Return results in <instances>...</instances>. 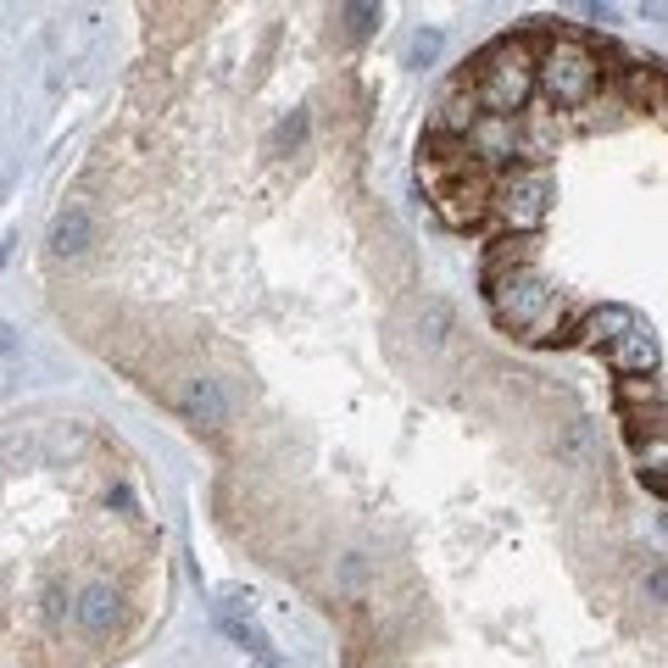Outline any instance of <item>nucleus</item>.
Here are the masks:
<instances>
[{"mask_svg": "<svg viewBox=\"0 0 668 668\" xmlns=\"http://www.w3.org/2000/svg\"><path fill=\"white\" fill-rule=\"evenodd\" d=\"M485 295H490V312L502 328H518L524 341H551V328L563 323V301L551 295V284L524 262V251L502 245L490 256V273H485Z\"/></svg>", "mask_w": 668, "mask_h": 668, "instance_id": "f257e3e1", "label": "nucleus"}, {"mask_svg": "<svg viewBox=\"0 0 668 668\" xmlns=\"http://www.w3.org/2000/svg\"><path fill=\"white\" fill-rule=\"evenodd\" d=\"M468 84H474V95H479L485 118H524L529 90L540 84V57H535V40H524V34H518V40H496V45L474 62Z\"/></svg>", "mask_w": 668, "mask_h": 668, "instance_id": "f03ea898", "label": "nucleus"}, {"mask_svg": "<svg viewBox=\"0 0 668 668\" xmlns=\"http://www.w3.org/2000/svg\"><path fill=\"white\" fill-rule=\"evenodd\" d=\"M540 90H546V101L563 107V112L590 107L596 90H601V57H596L590 45L557 34V40L540 51Z\"/></svg>", "mask_w": 668, "mask_h": 668, "instance_id": "7ed1b4c3", "label": "nucleus"}, {"mask_svg": "<svg viewBox=\"0 0 668 668\" xmlns=\"http://www.w3.org/2000/svg\"><path fill=\"white\" fill-rule=\"evenodd\" d=\"M546 212H551V184H546V173H518V179H502V184H496V195H490V217H496L502 229H513V234L540 229V223H546Z\"/></svg>", "mask_w": 668, "mask_h": 668, "instance_id": "20e7f679", "label": "nucleus"}, {"mask_svg": "<svg viewBox=\"0 0 668 668\" xmlns=\"http://www.w3.org/2000/svg\"><path fill=\"white\" fill-rule=\"evenodd\" d=\"M490 184H485V173H474V179H452V184H429V201H435V212L452 223V229H474V223H485L490 217Z\"/></svg>", "mask_w": 668, "mask_h": 668, "instance_id": "39448f33", "label": "nucleus"}, {"mask_svg": "<svg viewBox=\"0 0 668 668\" xmlns=\"http://www.w3.org/2000/svg\"><path fill=\"white\" fill-rule=\"evenodd\" d=\"M607 363H613V374H624V379H651V374H657V334H651L646 323H635L618 346H607Z\"/></svg>", "mask_w": 668, "mask_h": 668, "instance_id": "423d86ee", "label": "nucleus"}, {"mask_svg": "<svg viewBox=\"0 0 668 668\" xmlns=\"http://www.w3.org/2000/svg\"><path fill=\"white\" fill-rule=\"evenodd\" d=\"M217 629L229 635V640H240V646H251L256 657H267V635L256 629V618H251V596L245 590H217Z\"/></svg>", "mask_w": 668, "mask_h": 668, "instance_id": "0eeeda50", "label": "nucleus"}, {"mask_svg": "<svg viewBox=\"0 0 668 668\" xmlns=\"http://www.w3.org/2000/svg\"><path fill=\"white\" fill-rule=\"evenodd\" d=\"M179 413H184L190 424L223 429V424H229V396H223L217 379H184V391H179Z\"/></svg>", "mask_w": 668, "mask_h": 668, "instance_id": "6e6552de", "label": "nucleus"}, {"mask_svg": "<svg viewBox=\"0 0 668 668\" xmlns=\"http://www.w3.org/2000/svg\"><path fill=\"white\" fill-rule=\"evenodd\" d=\"M468 145H474L479 162H513L518 156V118H479Z\"/></svg>", "mask_w": 668, "mask_h": 668, "instance_id": "1a4fd4ad", "label": "nucleus"}, {"mask_svg": "<svg viewBox=\"0 0 668 668\" xmlns=\"http://www.w3.org/2000/svg\"><path fill=\"white\" fill-rule=\"evenodd\" d=\"M635 323H640V317H635L629 306H596V312H585V323H579L574 341H585V346H596V352H601V346H618Z\"/></svg>", "mask_w": 668, "mask_h": 668, "instance_id": "9d476101", "label": "nucleus"}, {"mask_svg": "<svg viewBox=\"0 0 668 668\" xmlns=\"http://www.w3.org/2000/svg\"><path fill=\"white\" fill-rule=\"evenodd\" d=\"M557 151V118L551 112H524L518 118V162H529V173Z\"/></svg>", "mask_w": 668, "mask_h": 668, "instance_id": "9b49d317", "label": "nucleus"}, {"mask_svg": "<svg viewBox=\"0 0 668 668\" xmlns=\"http://www.w3.org/2000/svg\"><path fill=\"white\" fill-rule=\"evenodd\" d=\"M90 245H95V217H90L84 206H68V212L57 217V229H51V251L68 256V262H79Z\"/></svg>", "mask_w": 668, "mask_h": 668, "instance_id": "f8f14e48", "label": "nucleus"}, {"mask_svg": "<svg viewBox=\"0 0 668 668\" xmlns=\"http://www.w3.org/2000/svg\"><path fill=\"white\" fill-rule=\"evenodd\" d=\"M118 601H123V596H118L107 579H95V585L79 596V613H73V618H79L90 635H107V629L118 624Z\"/></svg>", "mask_w": 668, "mask_h": 668, "instance_id": "ddd939ff", "label": "nucleus"}, {"mask_svg": "<svg viewBox=\"0 0 668 668\" xmlns=\"http://www.w3.org/2000/svg\"><path fill=\"white\" fill-rule=\"evenodd\" d=\"M668 95V73L657 68V62H640V68H629V101L635 107H651L657 112V101Z\"/></svg>", "mask_w": 668, "mask_h": 668, "instance_id": "4468645a", "label": "nucleus"}, {"mask_svg": "<svg viewBox=\"0 0 668 668\" xmlns=\"http://www.w3.org/2000/svg\"><path fill=\"white\" fill-rule=\"evenodd\" d=\"M334 18L346 23V34H352V40H368V34H374V29L385 23V12H379V7H341Z\"/></svg>", "mask_w": 668, "mask_h": 668, "instance_id": "2eb2a0df", "label": "nucleus"}, {"mask_svg": "<svg viewBox=\"0 0 668 668\" xmlns=\"http://www.w3.org/2000/svg\"><path fill=\"white\" fill-rule=\"evenodd\" d=\"M418 328H424V341H429V346H441L446 334H452V306H446V301H429L424 317H418Z\"/></svg>", "mask_w": 668, "mask_h": 668, "instance_id": "dca6fc26", "label": "nucleus"}, {"mask_svg": "<svg viewBox=\"0 0 668 668\" xmlns=\"http://www.w3.org/2000/svg\"><path fill=\"white\" fill-rule=\"evenodd\" d=\"M435 57H441V29H418L413 45H407V62H413V68H429Z\"/></svg>", "mask_w": 668, "mask_h": 668, "instance_id": "f3484780", "label": "nucleus"}, {"mask_svg": "<svg viewBox=\"0 0 668 668\" xmlns=\"http://www.w3.org/2000/svg\"><path fill=\"white\" fill-rule=\"evenodd\" d=\"M640 596L657 601V607H668V563H651V568L640 574Z\"/></svg>", "mask_w": 668, "mask_h": 668, "instance_id": "a211bd4d", "label": "nucleus"}, {"mask_svg": "<svg viewBox=\"0 0 668 668\" xmlns=\"http://www.w3.org/2000/svg\"><path fill=\"white\" fill-rule=\"evenodd\" d=\"M301 140H306V112H290V118H284V123L273 129V145H279V151H284V145L295 151Z\"/></svg>", "mask_w": 668, "mask_h": 668, "instance_id": "6ab92c4d", "label": "nucleus"}, {"mask_svg": "<svg viewBox=\"0 0 668 668\" xmlns=\"http://www.w3.org/2000/svg\"><path fill=\"white\" fill-rule=\"evenodd\" d=\"M45 613H51V618H68V613H79V601H73V590H68L62 579H51V585H45Z\"/></svg>", "mask_w": 668, "mask_h": 668, "instance_id": "aec40b11", "label": "nucleus"}, {"mask_svg": "<svg viewBox=\"0 0 668 668\" xmlns=\"http://www.w3.org/2000/svg\"><path fill=\"white\" fill-rule=\"evenodd\" d=\"M585 446H590V429H585V424H574V429H568V441H563V457H579Z\"/></svg>", "mask_w": 668, "mask_h": 668, "instance_id": "412c9836", "label": "nucleus"}, {"mask_svg": "<svg viewBox=\"0 0 668 668\" xmlns=\"http://www.w3.org/2000/svg\"><path fill=\"white\" fill-rule=\"evenodd\" d=\"M363 574H368L363 557H346V563H341V579H346V585H363Z\"/></svg>", "mask_w": 668, "mask_h": 668, "instance_id": "4be33fe9", "label": "nucleus"}, {"mask_svg": "<svg viewBox=\"0 0 668 668\" xmlns=\"http://www.w3.org/2000/svg\"><path fill=\"white\" fill-rule=\"evenodd\" d=\"M107 507H123V513H129V507H134V496L118 485V490H107Z\"/></svg>", "mask_w": 668, "mask_h": 668, "instance_id": "5701e85b", "label": "nucleus"}, {"mask_svg": "<svg viewBox=\"0 0 668 668\" xmlns=\"http://www.w3.org/2000/svg\"><path fill=\"white\" fill-rule=\"evenodd\" d=\"M245 668H273V657H251V662H245Z\"/></svg>", "mask_w": 668, "mask_h": 668, "instance_id": "b1692460", "label": "nucleus"}, {"mask_svg": "<svg viewBox=\"0 0 668 668\" xmlns=\"http://www.w3.org/2000/svg\"><path fill=\"white\" fill-rule=\"evenodd\" d=\"M657 118H662V123H668V95H662V101H657Z\"/></svg>", "mask_w": 668, "mask_h": 668, "instance_id": "393cba45", "label": "nucleus"}]
</instances>
